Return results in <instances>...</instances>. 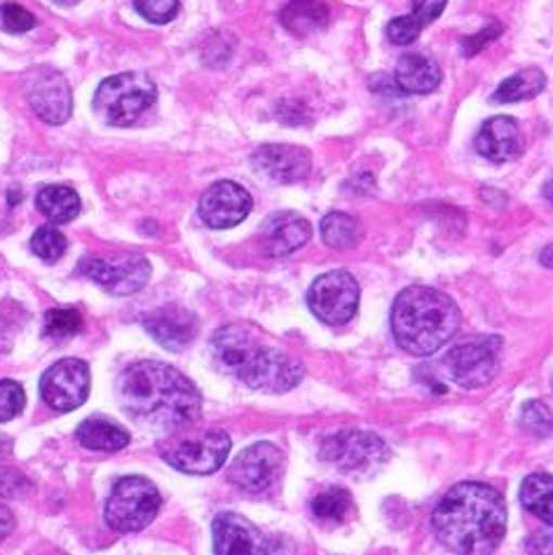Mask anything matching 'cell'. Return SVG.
I'll return each instance as SVG.
<instances>
[{
	"instance_id": "1",
	"label": "cell",
	"mask_w": 553,
	"mask_h": 555,
	"mask_svg": "<svg viewBox=\"0 0 553 555\" xmlns=\"http://www.w3.org/2000/svg\"><path fill=\"white\" fill-rule=\"evenodd\" d=\"M125 411L153 429H183L200 417L197 387L169 363L139 361L118 379Z\"/></svg>"
},
{
	"instance_id": "2",
	"label": "cell",
	"mask_w": 553,
	"mask_h": 555,
	"mask_svg": "<svg viewBox=\"0 0 553 555\" xmlns=\"http://www.w3.org/2000/svg\"><path fill=\"white\" fill-rule=\"evenodd\" d=\"M434 534L458 555H490L506 532L504 496L486 483H460L446 492L432 516Z\"/></svg>"
},
{
	"instance_id": "3",
	"label": "cell",
	"mask_w": 553,
	"mask_h": 555,
	"mask_svg": "<svg viewBox=\"0 0 553 555\" xmlns=\"http://www.w3.org/2000/svg\"><path fill=\"white\" fill-rule=\"evenodd\" d=\"M214 352L218 366L258 391H291L305 375V369L294 357L260 343L256 331L246 324H228L218 331Z\"/></svg>"
},
{
	"instance_id": "4",
	"label": "cell",
	"mask_w": 553,
	"mask_h": 555,
	"mask_svg": "<svg viewBox=\"0 0 553 555\" xmlns=\"http://www.w3.org/2000/svg\"><path fill=\"white\" fill-rule=\"evenodd\" d=\"M460 319L453 298L432 286H409L391 308V333L403 352L429 357L453 340Z\"/></svg>"
},
{
	"instance_id": "5",
	"label": "cell",
	"mask_w": 553,
	"mask_h": 555,
	"mask_svg": "<svg viewBox=\"0 0 553 555\" xmlns=\"http://www.w3.org/2000/svg\"><path fill=\"white\" fill-rule=\"evenodd\" d=\"M157 99L155 82L139 70L106 78L94 94V111L113 127L134 125Z\"/></svg>"
},
{
	"instance_id": "6",
	"label": "cell",
	"mask_w": 553,
	"mask_h": 555,
	"mask_svg": "<svg viewBox=\"0 0 553 555\" xmlns=\"http://www.w3.org/2000/svg\"><path fill=\"white\" fill-rule=\"evenodd\" d=\"M159 504H163V496L149 478L127 476L115 483L106 502L104 518L115 532H139L155 520Z\"/></svg>"
},
{
	"instance_id": "7",
	"label": "cell",
	"mask_w": 553,
	"mask_h": 555,
	"mask_svg": "<svg viewBox=\"0 0 553 555\" xmlns=\"http://www.w3.org/2000/svg\"><path fill=\"white\" fill-rule=\"evenodd\" d=\"M159 455L173 469L193 476H207L221 469L230 455V436L218 429H205L191 436L171 438L163 448Z\"/></svg>"
},
{
	"instance_id": "8",
	"label": "cell",
	"mask_w": 553,
	"mask_h": 555,
	"mask_svg": "<svg viewBox=\"0 0 553 555\" xmlns=\"http://www.w3.org/2000/svg\"><path fill=\"white\" fill-rule=\"evenodd\" d=\"M500 345V338H494V335L462 343L441 359V371L448 379H453L455 385L464 389L486 387L498 375Z\"/></svg>"
},
{
	"instance_id": "9",
	"label": "cell",
	"mask_w": 553,
	"mask_h": 555,
	"mask_svg": "<svg viewBox=\"0 0 553 555\" xmlns=\"http://www.w3.org/2000/svg\"><path fill=\"white\" fill-rule=\"evenodd\" d=\"M389 455L381 436L359 429L331 434L319 448V457L340 472H371L377 469Z\"/></svg>"
},
{
	"instance_id": "10",
	"label": "cell",
	"mask_w": 553,
	"mask_h": 555,
	"mask_svg": "<svg viewBox=\"0 0 553 555\" xmlns=\"http://www.w3.org/2000/svg\"><path fill=\"white\" fill-rule=\"evenodd\" d=\"M310 310L329 326H343L357 314L359 284L349 272L333 270L322 274L310 286Z\"/></svg>"
},
{
	"instance_id": "11",
	"label": "cell",
	"mask_w": 553,
	"mask_h": 555,
	"mask_svg": "<svg viewBox=\"0 0 553 555\" xmlns=\"http://www.w3.org/2000/svg\"><path fill=\"white\" fill-rule=\"evenodd\" d=\"M78 272L113 296L137 294L151 280V262L143 256L85 258Z\"/></svg>"
},
{
	"instance_id": "12",
	"label": "cell",
	"mask_w": 553,
	"mask_h": 555,
	"mask_svg": "<svg viewBox=\"0 0 553 555\" xmlns=\"http://www.w3.org/2000/svg\"><path fill=\"white\" fill-rule=\"evenodd\" d=\"M40 397L52 411L70 413L90 397V366L80 359H62L40 379Z\"/></svg>"
},
{
	"instance_id": "13",
	"label": "cell",
	"mask_w": 553,
	"mask_h": 555,
	"mask_svg": "<svg viewBox=\"0 0 553 555\" xmlns=\"http://www.w3.org/2000/svg\"><path fill=\"white\" fill-rule=\"evenodd\" d=\"M284 469L282 450L272 443H256L242 450L232 462L230 480L246 494L268 492Z\"/></svg>"
},
{
	"instance_id": "14",
	"label": "cell",
	"mask_w": 553,
	"mask_h": 555,
	"mask_svg": "<svg viewBox=\"0 0 553 555\" xmlns=\"http://www.w3.org/2000/svg\"><path fill=\"white\" fill-rule=\"evenodd\" d=\"M26 99L42 122L64 125L70 118V87L62 73H56L52 68H36L28 73Z\"/></svg>"
},
{
	"instance_id": "15",
	"label": "cell",
	"mask_w": 553,
	"mask_h": 555,
	"mask_svg": "<svg viewBox=\"0 0 553 555\" xmlns=\"http://www.w3.org/2000/svg\"><path fill=\"white\" fill-rule=\"evenodd\" d=\"M254 199L235 181H218L211 185L200 202V218L209 228L228 230L240 225L252 214Z\"/></svg>"
},
{
	"instance_id": "16",
	"label": "cell",
	"mask_w": 553,
	"mask_h": 555,
	"mask_svg": "<svg viewBox=\"0 0 553 555\" xmlns=\"http://www.w3.org/2000/svg\"><path fill=\"white\" fill-rule=\"evenodd\" d=\"M252 165L263 179L280 185H288L308 177L312 169V155L300 149V145H260L252 155Z\"/></svg>"
},
{
	"instance_id": "17",
	"label": "cell",
	"mask_w": 553,
	"mask_h": 555,
	"mask_svg": "<svg viewBox=\"0 0 553 555\" xmlns=\"http://www.w3.org/2000/svg\"><path fill=\"white\" fill-rule=\"evenodd\" d=\"M214 555H270V548L254 522L226 511L214 520Z\"/></svg>"
},
{
	"instance_id": "18",
	"label": "cell",
	"mask_w": 553,
	"mask_h": 555,
	"mask_svg": "<svg viewBox=\"0 0 553 555\" xmlns=\"http://www.w3.org/2000/svg\"><path fill=\"white\" fill-rule=\"evenodd\" d=\"M143 328L153 335L155 343L171 349V352H179V349H185L195 340L200 321L193 312L169 305V308L145 314Z\"/></svg>"
},
{
	"instance_id": "19",
	"label": "cell",
	"mask_w": 553,
	"mask_h": 555,
	"mask_svg": "<svg viewBox=\"0 0 553 555\" xmlns=\"http://www.w3.org/2000/svg\"><path fill=\"white\" fill-rule=\"evenodd\" d=\"M523 149H526V139L520 134L518 122L509 115L490 118L476 134V151L490 163H512V159L520 157Z\"/></svg>"
},
{
	"instance_id": "20",
	"label": "cell",
	"mask_w": 553,
	"mask_h": 555,
	"mask_svg": "<svg viewBox=\"0 0 553 555\" xmlns=\"http://www.w3.org/2000/svg\"><path fill=\"white\" fill-rule=\"evenodd\" d=\"M312 237V228L300 214L282 211L272 216L263 232V248L272 258H282L298 251Z\"/></svg>"
},
{
	"instance_id": "21",
	"label": "cell",
	"mask_w": 553,
	"mask_h": 555,
	"mask_svg": "<svg viewBox=\"0 0 553 555\" xmlns=\"http://www.w3.org/2000/svg\"><path fill=\"white\" fill-rule=\"evenodd\" d=\"M441 66L427 54L411 52L403 54L397 62L395 80L399 85V90L406 94H429L441 85Z\"/></svg>"
},
{
	"instance_id": "22",
	"label": "cell",
	"mask_w": 553,
	"mask_h": 555,
	"mask_svg": "<svg viewBox=\"0 0 553 555\" xmlns=\"http://www.w3.org/2000/svg\"><path fill=\"white\" fill-rule=\"evenodd\" d=\"M282 26L294 36H312L324 31L331 22V12L322 0H291L280 14Z\"/></svg>"
},
{
	"instance_id": "23",
	"label": "cell",
	"mask_w": 553,
	"mask_h": 555,
	"mask_svg": "<svg viewBox=\"0 0 553 555\" xmlns=\"http://www.w3.org/2000/svg\"><path fill=\"white\" fill-rule=\"evenodd\" d=\"M76 438L82 448L94 452H118L129 446V434L104 417L85 420L76 431Z\"/></svg>"
},
{
	"instance_id": "24",
	"label": "cell",
	"mask_w": 553,
	"mask_h": 555,
	"mask_svg": "<svg viewBox=\"0 0 553 555\" xmlns=\"http://www.w3.org/2000/svg\"><path fill=\"white\" fill-rule=\"evenodd\" d=\"M38 211L52 223H70L80 214V197L68 185H46L36 197Z\"/></svg>"
},
{
	"instance_id": "25",
	"label": "cell",
	"mask_w": 553,
	"mask_h": 555,
	"mask_svg": "<svg viewBox=\"0 0 553 555\" xmlns=\"http://www.w3.org/2000/svg\"><path fill=\"white\" fill-rule=\"evenodd\" d=\"M546 87V78L540 68H523L514 76H509L498 92L492 94L494 104H518V101H528L540 94Z\"/></svg>"
},
{
	"instance_id": "26",
	"label": "cell",
	"mask_w": 553,
	"mask_h": 555,
	"mask_svg": "<svg viewBox=\"0 0 553 555\" xmlns=\"http://www.w3.org/2000/svg\"><path fill=\"white\" fill-rule=\"evenodd\" d=\"M520 504L544 525H553V478L549 474H532L520 486Z\"/></svg>"
},
{
	"instance_id": "27",
	"label": "cell",
	"mask_w": 553,
	"mask_h": 555,
	"mask_svg": "<svg viewBox=\"0 0 553 555\" xmlns=\"http://www.w3.org/2000/svg\"><path fill=\"white\" fill-rule=\"evenodd\" d=\"M361 237L359 223L352 216L347 214H329L322 221V240L326 246L336 248V251H343V248H352Z\"/></svg>"
},
{
	"instance_id": "28",
	"label": "cell",
	"mask_w": 553,
	"mask_h": 555,
	"mask_svg": "<svg viewBox=\"0 0 553 555\" xmlns=\"http://www.w3.org/2000/svg\"><path fill=\"white\" fill-rule=\"evenodd\" d=\"M349 511H352V496L340 488H331L312 500V514L324 522H343Z\"/></svg>"
},
{
	"instance_id": "29",
	"label": "cell",
	"mask_w": 553,
	"mask_h": 555,
	"mask_svg": "<svg viewBox=\"0 0 553 555\" xmlns=\"http://www.w3.org/2000/svg\"><path fill=\"white\" fill-rule=\"evenodd\" d=\"M82 314L73 308H60V310H50L46 314V328L42 333L52 340H68L73 335H78L82 331Z\"/></svg>"
},
{
	"instance_id": "30",
	"label": "cell",
	"mask_w": 553,
	"mask_h": 555,
	"mask_svg": "<svg viewBox=\"0 0 553 555\" xmlns=\"http://www.w3.org/2000/svg\"><path fill=\"white\" fill-rule=\"evenodd\" d=\"M66 246H68L66 237L54 225L40 228L36 235H34V240H31L34 254L38 258L46 260V262H56V260H60L66 254Z\"/></svg>"
},
{
	"instance_id": "31",
	"label": "cell",
	"mask_w": 553,
	"mask_h": 555,
	"mask_svg": "<svg viewBox=\"0 0 553 555\" xmlns=\"http://www.w3.org/2000/svg\"><path fill=\"white\" fill-rule=\"evenodd\" d=\"M26 405V393L14 379H0V422L17 417Z\"/></svg>"
},
{
	"instance_id": "32",
	"label": "cell",
	"mask_w": 553,
	"mask_h": 555,
	"mask_svg": "<svg viewBox=\"0 0 553 555\" xmlns=\"http://www.w3.org/2000/svg\"><path fill=\"white\" fill-rule=\"evenodd\" d=\"M520 425L535 436L546 438L551 434V413L549 408L542 401H530L523 405V415H520Z\"/></svg>"
},
{
	"instance_id": "33",
	"label": "cell",
	"mask_w": 553,
	"mask_h": 555,
	"mask_svg": "<svg viewBox=\"0 0 553 555\" xmlns=\"http://www.w3.org/2000/svg\"><path fill=\"white\" fill-rule=\"evenodd\" d=\"M181 0H137L141 17L153 24H169L179 14Z\"/></svg>"
},
{
	"instance_id": "34",
	"label": "cell",
	"mask_w": 553,
	"mask_h": 555,
	"mask_svg": "<svg viewBox=\"0 0 553 555\" xmlns=\"http://www.w3.org/2000/svg\"><path fill=\"white\" fill-rule=\"evenodd\" d=\"M0 24L8 34H26L36 28V17L28 10H24L17 3H5L3 10H0Z\"/></svg>"
},
{
	"instance_id": "35",
	"label": "cell",
	"mask_w": 553,
	"mask_h": 555,
	"mask_svg": "<svg viewBox=\"0 0 553 555\" xmlns=\"http://www.w3.org/2000/svg\"><path fill=\"white\" fill-rule=\"evenodd\" d=\"M34 492V483L22 472L10 469V466H0V496L3 500H17Z\"/></svg>"
},
{
	"instance_id": "36",
	"label": "cell",
	"mask_w": 553,
	"mask_h": 555,
	"mask_svg": "<svg viewBox=\"0 0 553 555\" xmlns=\"http://www.w3.org/2000/svg\"><path fill=\"white\" fill-rule=\"evenodd\" d=\"M420 31L422 28L415 24V20L411 17H397V20H391L389 24H387V38H389V42L391 46H411V42H415L417 40V36H420Z\"/></svg>"
},
{
	"instance_id": "37",
	"label": "cell",
	"mask_w": 553,
	"mask_h": 555,
	"mask_svg": "<svg viewBox=\"0 0 553 555\" xmlns=\"http://www.w3.org/2000/svg\"><path fill=\"white\" fill-rule=\"evenodd\" d=\"M446 3L448 0H415L411 17L415 20V24L420 28H425L441 17V12L446 10Z\"/></svg>"
},
{
	"instance_id": "38",
	"label": "cell",
	"mask_w": 553,
	"mask_h": 555,
	"mask_svg": "<svg viewBox=\"0 0 553 555\" xmlns=\"http://www.w3.org/2000/svg\"><path fill=\"white\" fill-rule=\"evenodd\" d=\"M502 34V24H490L488 28H484L481 34H474V36H467L462 40V50H464V56H474L481 52L488 42L498 40Z\"/></svg>"
},
{
	"instance_id": "39",
	"label": "cell",
	"mask_w": 553,
	"mask_h": 555,
	"mask_svg": "<svg viewBox=\"0 0 553 555\" xmlns=\"http://www.w3.org/2000/svg\"><path fill=\"white\" fill-rule=\"evenodd\" d=\"M14 530V516L8 506L0 504V542Z\"/></svg>"
},
{
	"instance_id": "40",
	"label": "cell",
	"mask_w": 553,
	"mask_h": 555,
	"mask_svg": "<svg viewBox=\"0 0 553 555\" xmlns=\"http://www.w3.org/2000/svg\"><path fill=\"white\" fill-rule=\"evenodd\" d=\"M528 551L532 555H551V537H535L528 542Z\"/></svg>"
},
{
	"instance_id": "41",
	"label": "cell",
	"mask_w": 553,
	"mask_h": 555,
	"mask_svg": "<svg viewBox=\"0 0 553 555\" xmlns=\"http://www.w3.org/2000/svg\"><path fill=\"white\" fill-rule=\"evenodd\" d=\"M14 328L10 326V319L0 312V349H5V345H3V338H8V343H12V338H14Z\"/></svg>"
},
{
	"instance_id": "42",
	"label": "cell",
	"mask_w": 553,
	"mask_h": 555,
	"mask_svg": "<svg viewBox=\"0 0 553 555\" xmlns=\"http://www.w3.org/2000/svg\"><path fill=\"white\" fill-rule=\"evenodd\" d=\"M52 3H56V5H62V8H70V5H78L80 0H52Z\"/></svg>"
}]
</instances>
